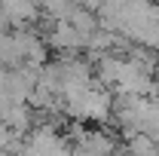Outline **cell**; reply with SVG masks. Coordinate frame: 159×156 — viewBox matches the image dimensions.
<instances>
[{
	"label": "cell",
	"instance_id": "6da1fadb",
	"mask_svg": "<svg viewBox=\"0 0 159 156\" xmlns=\"http://www.w3.org/2000/svg\"><path fill=\"white\" fill-rule=\"evenodd\" d=\"M110 113H113V95H110L107 89L92 86V89L83 95V119L98 122V129H101V126L110 122Z\"/></svg>",
	"mask_w": 159,
	"mask_h": 156
},
{
	"label": "cell",
	"instance_id": "7a4b0ae2",
	"mask_svg": "<svg viewBox=\"0 0 159 156\" xmlns=\"http://www.w3.org/2000/svg\"><path fill=\"white\" fill-rule=\"evenodd\" d=\"M67 25H70V28H74L83 40H89L95 31H98V16H95V12H89V9L80 3L77 9H74V16L67 19Z\"/></svg>",
	"mask_w": 159,
	"mask_h": 156
},
{
	"label": "cell",
	"instance_id": "3957f363",
	"mask_svg": "<svg viewBox=\"0 0 159 156\" xmlns=\"http://www.w3.org/2000/svg\"><path fill=\"white\" fill-rule=\"evenodd\" d=\"M125 153L129 156H153L156 153V141L150 135H144V132H135L132 138H125Z\"/></svg>",
	"mask_w": 159,
	"mask_h": 156
},
{
	"label": "cell",
	"instance_id": "277c9868",
	"mask_svg": "<svg viewBox=\"0 0 159 156\" xmlns=\"http://www.w3.org/2000/svg\"><path fill=\"white\" fill-rule=\"evenodd\" d=\"M67 156H92V153H86V150H80V147H70V153Z\"/></svg>",
	"mask_w": 159,
	"mask_h": 156
},
{
	"label": "cell",
	"instance_id": "5b68a950",
	"mask_svg": "<svg viewBox=\"0 0 159 156\" xmlns=\"http://www.w3.org/2000/svg\"><path fill=\"white\" fill-rule=\"evenodd\" d=\"M153 80H159V52H156V61H153Z\"/></svg>",
	"mask_w": 159,
	"mask_h": 156
}]
</instances>
